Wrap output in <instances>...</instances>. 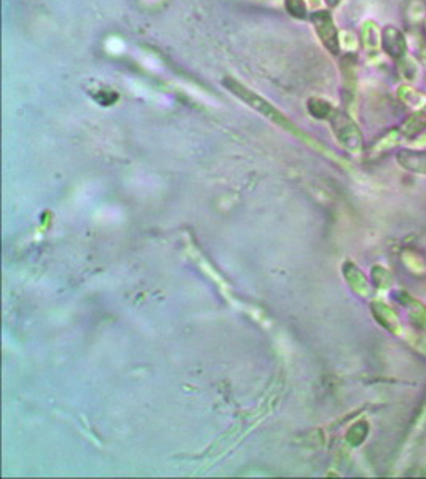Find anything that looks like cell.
<instances>
[{"mask_svg": "<svg viewBox=\"0 0 426 479\" xmlns=\"http://www.w3.org/2000/svg\"><path fill=\"white\" fill-rule=\"evenodd\" d=\"M222 85L229 89V92L236 96L238 99L243 101L244 104L249 106V107H253L256 112H259L261 115H263V117H267L268 120H272L275 121L276 125H280L281 128H284V130H288L290 133H295V134H300L299 131V128H297L293 121H290L286 115H284L283 112H280L278 109H276L273 104H270V102L267 99H263L261 94H257L254 93L253 89L248 88L246 85H243L241 82H238L235 77H224V80H222Z\"/></svg>", "mask_w": 426, "mask_h": 479, "instance_id": "6da1fadb", "label": "cell"}, {"mask_svg": "<svg viewBox=\"0 0 426 479\" xmlns=\"http://www.w3.org/2000/svg\"><path fill=\"white\" fill-rule=\"evenodd\" d=\"M329 121H331L334 136L337 138L339 144L345 150L353 153V155H359L363 152L364 141L363 133H361L356 121L344 111H339V109H334L331 117H329Z\"/></svg>", "mask_w": 426, "mask_h": 479, "instance_id": "7a4b0ae2", "label": "cell"}, {"mask_svg": "<svg viewBox=\"0 0 426 479\" xmlns=\"http://www.w3.org/2000/svg\"><path fill=\"white\" fill-rule=\"evenodd\" d=\"M310 23H312L322 47L334 56L339 55L342 48L340 34L337 26H335L332 13L329 10H316L310 15Z\"/></svg>", "mask_w": 426, "mask_h": 479, "instance_id": "3957f363", "label": "cell"}, {"mask_svg": "<svg viewBox=\"0 0 426 479\" xmlns=\"http://www.w3.org/2000/svg\"><path fill=\"white\" fill-rule=\"evenodd\" d=\"M382 48L391 60L401 61L403 57L408 56L409 43L404 32L398 29L396 26L390 24L382 31Z\"/></svg>", "mask_w": 426, "mask_h": 479, "instance_id": "277c9868", "label": "cell"}, {"mask_svg": "<svg viewBox=\"0 0 426 479\" xmlns=\"http://www.w3.org/2000/svg\"><path fill=\"white\" fill-rule=\"evenodd\" d=\"M372 313L377 318V321L383 326L385 329H388L391 334L395 336H404L403 324L399 321L398 313L391 309L390 305L383 302L372 304Z\"/></svg>", "mask_w": 426, "mask_h": 479, "instance_id": "5b68a950", "label": "cell"}, {"mask_svg": "<svg viewBox=\"0 0 426 479\" xmlns=\"http://www.w3.org/2000/svg\"><path fill=\"white\" fill-rule=\"evenodd\" d=\"M396 162L405 171L426 176V150H399L396 153Z\"/></svg>", "mask_w": 426, "mask_h": 479, "instance_id": "8992f818", "label": "cell"}, {"mask_svg": "<svg viewBox=\"0 0 426 479\" xmlns=\"http://www.w3.org/2000/svg\"><path fill=\"white\" fill-rule=\"evenodd\" d=\"M398 300L403 304V307L408 310L410 321L414 323L415 328L426 331V305L420 300L412 297L408 292H399Z\"/></svg>", "mask_w": 426, "mask_h": 479, "instance_id": "52a82bcc", "label": "cell"}, {"mask_svg": "<svg viewBox=\"0 0 426 479\" xmlns=\"http://www.w3.org/2000/svg\"><path fill=\"white\" fill-rule=\"evenodd\" d=\"M399 131H401L404 139L417 138L418 134L426 131V104L420 109H415V112L409 115L404 120V123L399 126Z\"/></svg>", "mask_w": 426, "mask_h": 479, "instance_id": "ba28073f", "label": "cell"}, {"mask_svg": "<svg viewBox=\"0 0 426 479\" xmlns=\"http://www.w3.org/2000/svg\"><path fill=\"white\" fill-rule=\"evenodd\" d=\"M344 273H345V278H346L348 283H350V286L359 294V296H363V297L371 296L372 286H371L369 281H367V278L364 277L363 272L358 270L356 267L348 262V264L344 265Z\"/></svg>", "mask_w": 426, "mask_h": 479, "instance_id": "9c48e42d", "label": "cell"}, {"mask_svg": "<svg viewBox=\"0 0 426 479\" xmlns=\"http://www.w3.org/2000/svg\"><path fill=\"white\" fill-rule=\"evenodd\" d=\"M361 40H363L364 47L371 51L378 50L382 47V31L378 29V24L372 19H366L361 26Z\"/></svg>", "mask_w": 426, "mask_h": 479, "instance_id": "30bf717a", "label": "cell"}, {"mask_svg": "<svg viewBox=\"0 0 426 479\" xmlns=\"http://www.w3.org/2000/svg\"><path fill=\"white\" fill-rule=\"evenodd\" d=\"M396 94L405 106H409L412 109H420L426 104V96L420 92V89L409 85V83H404V85L398 87Z\"/></svg>", "mask_w": 426, "mask_h": 479, "instance_id": "8fae6325", "label": "cell"}, {"mask_svg": "<svg viewBox=\"0 0 426 479\" xmlns=\"http://www.w3.org/2000/svg\"><path fill=\"white\" fill-rule=\"evenodd\" d=\"M307 109L308 112L312 114V117L324 120L331 117V114L334 112V107L331 106V102L322 99V98H310L307 102Z\"/></svg>", "mask_w": 426, "mask_h": 479, "instance_id": "7c38bea8", "label": "cell"}, {"mask_svg": "<svg viewBox=\"0 0 426 479\" xmlns=\"http://www.w3.org/2000/svg\"><path fill=\"white\" fill-rule=\"evenodd\" d=\"M398 62H399V66H398L399 74L403 75L404 80L415 82L418 79V75H420V66H418V62L414 60V57L405 56Z\"/></svg>", "mask_w": 426, "mask_h": 479, "instance_id": "4fadbf2b", "label": "cell"}, {"mask_svg": "<svg viewBox=\"0 0 426 479\" xmlns=\"http://www.w3.org/2000/svg\"><path fill=\"white\" fill-rule=\"evenodd\" d=\"M403 139H404V136L401 134V131H399V128H398V130H393L390 133H386L385 136L378 141L376 147H373V152L378 153V155H380V153H383L386 150L395 149L396 145L401 144Z\"/></svg>", "mask_w": 426, "mask_h": 479, "instance_id": "5bb4252c", "label": "cell"}, {"mask_svg": "<svg viewBox=\"0 0 426 479\" xmlns=\"http://www.w3.org/2000/svg\"><path fill=\"white\" fill-rule=\"evenodd\" d=\"M284 9L289 13V16H293L295 19L310 18L305 0H284Z\"/></svg>", "mask_w": 426, "mask_h": 479, "instance_id": "9a60e30c", "label": "cell"}, {"mask_svg": "<svg viewBox=\"0 0 426 479\" xmlns=\"http://www.w3.org/2000/svg\"><path fill=\"white\" fill-rule=\"evenodd\" d=\"M403 260H404V264L408 265V268H409L410 272L418 273V275L426 273V262L418 254L405 251L403 254Z\"/></svg>", "mask_w": 426, "mask_h": 479, "instance_id": "2e32d148", "label": "cell"}, {"mask_svg": "<svg viewBox=\"0 0 426 479\" xmlns=\"http://www.w3.org/2000/svg\"><path fill=\"white\" fill-rule=\"evenodd\" d=\"M372 277L373 281H376V285L378 287H383V290H388V287L393 285V275L390 273V270H386L385 267H373L372 270Z\"/></svg>", "mask_w": 426, "mask_h": 479, "instance_id": "e0dca14e", "label": "cell"}, {"mask_svg": "<svg viewBox=\"0 0 426 479\" xmlns=\"http://www.w3.org/2000/svg\"><path fill=\"white\" fill-rule=\"evenodd\" d=\"M367 431H369V426H367V424H364V422L363 424L354 425L350 430V433H348V441H350L353 446L363 443Z\"/></svg>", "mask_w": 426, "mask_h": 479, "instance_id": "ac0fdd59", "label": "cell"}, {"mask_svg": "<svg viewBox=\"0 0 426 479\" xmlns=\"http://www.w3.org/2000/svg\"><path fill=\"white\" fill-rule=\"evenodd\" d=\"M426 16V6L420 2V0H412L409 5V18L410 21L418 23Z\"/></svg>", "mask_w": 426, "mask_h": 479, "instance_id": "d6986e66", "label": "cell"}, {"mask_svg": "<svg viewBox=\"0 0 426 479\" xmlns=\"http://www.w3.org/2000/svg\"><path fill=\"white\" fill-rule=\"evenodd\" d=\"M340 45L345 47L348 51H353L358 47V38L353 32H344V34L340 35Z\"/></svg>", "mask_w": 426, "mask_h": 479, "instance_id": "ffe728a7", "label": "cell"}, {"mask_svg": "<svg viewBox=\"0 0 426 479\" xmlns=\"http://www.w3.org/2000/svg\"><path fill=\"white\" fill-rule=\"evenodd\" d=\"M409 343L412 345V347H414V348H417L418 351H420V353L422 355H425L426 356V338L425 337H410L409 338Z\"/></svg>", "mask_w": 426, "mask_h": 479, "instance_id": "44dd1931", "label": "cell"}, {"mask_svg": "<svg viewBox=\"0 0 426 479\" xmlns=\"http://www.w3.org/2000/svg\"><path fill=\"white\" fill-rule=\"evenodd\" d=\"M426 425V401H425V404H423V409H422V412H420V417L417 419V424H415V428H414V431L418 433L422 430V428Z\"/></svg>", "mask_w": 426, "mask_h": 479, "instance_id": "7402d4cb", "label": "cell"}, {"mask_svg": "<svg viewBox=\"0 0 426 479\" xmlns=\"http://www.w3.org/2000/svg\"><path fill=\"white\" fill-rule=\"evenodd\" d=\"M324 2L329 6V9L334 10V9H337V6L342 4V0H324Z\"/></svg>", "mask_w": 426, "mask_h": 479, "instance_id": "603a6c76", "label": "cell"}, {"mask_svg": "<svg viewBox=\"0 0 426 479\" xmlns=\"http://www.w3.org/2000/svg\"><path fill=\"white\" fill-rule=\"evenodd\" d=\"M310 2H312L313 5H318V2H320V0H310Z\"/></svg>", "mask_w": 426, "mask_h": 479, "instance_id": "cb8c5ba5", "label": "cell"}]
</instances>
